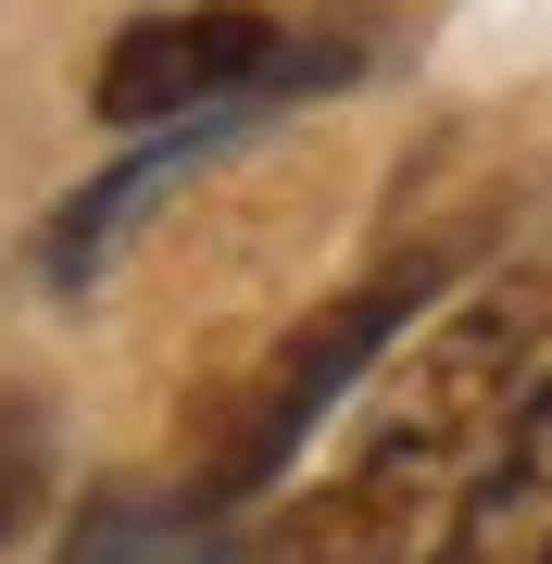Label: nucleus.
<instances>
[{"label": "nucleus", "instance_id": "nucleus-4", "mask_svg": "<svg viewBox=\"0 0 552 564\" xmlns=\"http://www.w3.org/2000/svg\"><path fill=\"white\" fill-rule=\"evenodd\" d=\"M414 564H552V364L515 389L502 440L477 452V477L452 489L440 540Z\"/></svg>", "mask_w": 552, "mask_h": 564}, {"label": "nucleus", "instance_id": "nucleus-3", "mask_svg": "<svg viewBox=\"0 0 552 564\" xmlns=\"http://www.w3.org/2000/svg\"><path fill=\"white\" fill-rule=\"evenodd\" d=\"M351 51H302L289 25H264L251 0H164V13L113 25L88 113L101 126H202V113H264L277 88L339 76Z\"/></svg>", "mask_w": 552, "mask_h": 564}, {"label": "nucleus", "instance_id": "nucleus-2", "mask_svg": "<svg viewBox=\"0 0 552 564\" xmlns=\"http://www.w3.org/2000/svg\"><path fill=\"white\" fill-rule=\"evenodd\" d=\"M440 289H452V251H402V263H377L365 289L314 302V314L239 377V402L214 414V440H202V489H214V502H251L264 477H289V452H302L314 426H327L351 389H365V364L402 339V326L440 302Z\"/></svg>", "mask_w": 552, "mask_h": 564}, {"label": "nucleus", "instance_id": "nucleus-1", "mask_svg": "<svg viewBox=\"0 0 552 564\" xmlns=\"http://www.w3.org/2000/svg\"><path fill=\"white\" fill-rule=\"evenodd\" d=\"M528 377H540V289L490 276L452 314H427V339L377 377L351 452L289 502L277 564H414L440 540L452 489L477 477V452L502 440V414H515Z\"/></svg>", "mask_w": 552, "mask_h": 564}, {"label": "nucleus", "instance_id": "nucleus-5", "mask_svg": "<svg viewBox=\"0 0 552 564\" xmlns=\"http://www.w3.org/2000/svg\"><path fill=\"white\" fill-rule=\"evenodd\" d=\"M63 564H239L214 527V489L202 502H164V489H101V502L76 514V540Z\"/></svg>", "mask_w": 552, "mask_h": 564}, {"label": "nucleus", "instance_id": "nucleus-6", "mask_svg": "<svg viewBox=\"0 0 552 564\" xmlns=\"http://www.w3.org/2000/svg\"><path fill=\"white\" fill-rule=\"evenodd\" d=\"M39 502H51V414L25 402V389H0V540Z\"/></svg>", "mask_w": 552, "mask_h": 564}]
</instances>
